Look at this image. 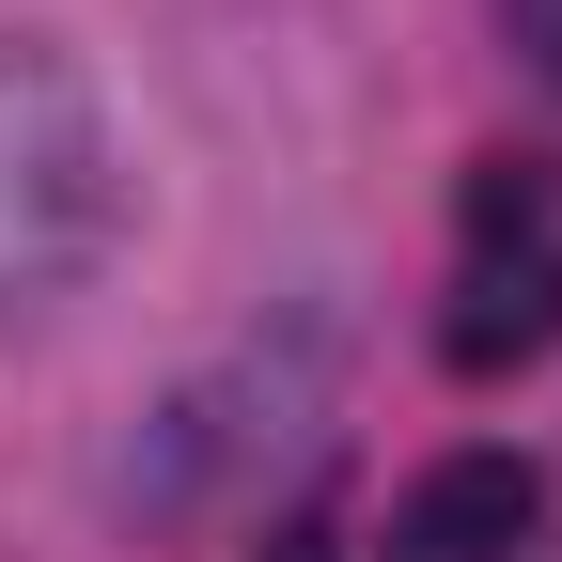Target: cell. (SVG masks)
I'll return each mask as SVG.
<instances>
[{
  "instance_id": "6da1fadb",
  "label": "cell",
  "mask_w": 562,
  "mask_h": 562,
  "mask_svg": "<svg viewBox=\"0 0 562 562\" xmlns=\"http://www.w3.org/2000/svg\"><path fill=\"white\" fill-rule=\"evenodd\" d=\"M125 220H140V172H125L110 94L63 47H0V328L110 281Z\"/></svg>"
},
{
  "instance_id": "7a4b0ae2",
  "label": "cell",
  "mask_w": 562,
  "mask_h": 562,
  "mask_svg": "<svg viewBox=\"0 0 562 562\" xmlns=\"http://www.w3.org/2000/svg\"><path fill=\"white\" fill-rule=\"evenodd\" d=\"M328 375H344V313L313 297V313H281V344H235L220 375H188L157 422H140L125 501H140V516H203L220 484H250V469H266V453L328 406Z\"/></svg>"
},
{
  "instance_id": "3957f363",
  "label": "cell",
  "mask_w": 562,
  "mask_h": 562,
  "mask_svg": "<svg viewBox=\"0 0 562 562\" xmlns=\"http://www.w3.org/2000/svg\"><path fill=\"white\" fill-rule=\"evenodd\" d=\"M547 531V469L531 453H438L391 501V562H531Z\"/></svg>"
},
{
  "instance_id": "277c9868",
  "label": "cell",
  "mask_w": 562,
  "mask_h": 562,
  "mask_svg": "<svg viewBox=\"0 0 562 562\" xmlns=\"http://www.w3.org/2000/svg\"><path fill=\"white\" fill-rule=\"evenodd\" d=\"M547 344H562V250H484L469 297L438 313L453 375H516V360H547Z\"/></svg>"
},
{
  "instance_id": "5b68a950",
  "label": "cell",
  "mask_w": 562,
  "mask_h": 562,
  "mask_svg": "<svg viewBox=\"0 0 562 562\" xmlns=\"http://www.w3.org/2000/svg\"><path fill=\"white\" fill-rule=\"evenodd\" d=\"M469 250H562V172L547 157H484L469 172Z\"/></svg>"
},
{
  "instance_id": "8992f818",
  "label": "cell",
  "mask_w": 562,
  "mask_h": 562,
  "mask_svg": "<svg viewBox=\"0 0 562 562\" xmlns=\"http://www.w3.org/2000/svg\"><path fill=\"white\" fill-rule=\"evenodd\" d=\"M501 32H516V63L562 94V0H501Z\"/></svg>"
},
{
  "instance_id": "52a82bcc",
  "label": "cell",
  "mask_w": 562,
  "mask_h": 562,
  "mask_svg": "<svg viewBox=\"0 0 562 562\" xmlns=\"http://www.w3.org/2000/svg\"><path fill=\"white\" fill-rule=\"evenodd\" d=\"M281 562H328V547H313V531H297V547H281Z\"/></svg>"
}]
</instances>
